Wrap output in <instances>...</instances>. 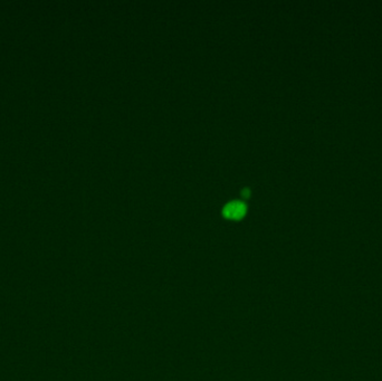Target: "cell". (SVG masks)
<instances>
[{
    "mask_svg": "<svg viewBox=\"0 0 382 381\" xmlns=\"http://www.w3.org/2000/svg\"><path fill=\"white\" fill-rule=\"evenodd\" d=\"M246 204H244L240 200H232L224 206L223 215L228 219L238 220L243 218L245 214H246Z\"/></svg>",
    "mask_w": 382,
    "mask_h": 381,
    "instance_id": "obj_1",
    "label": "cell"
}]
</instances>
